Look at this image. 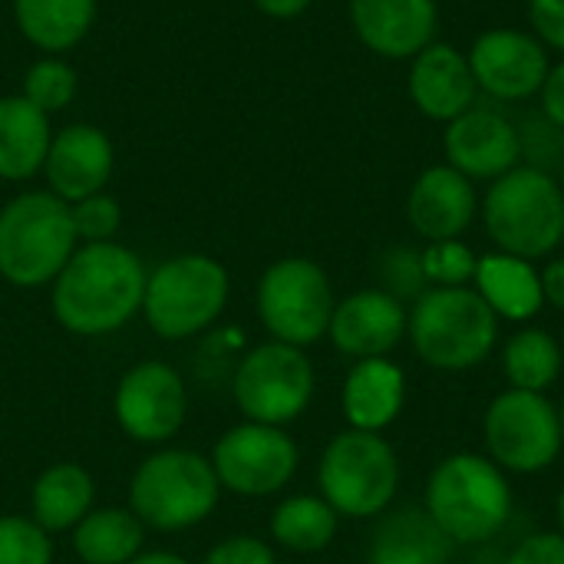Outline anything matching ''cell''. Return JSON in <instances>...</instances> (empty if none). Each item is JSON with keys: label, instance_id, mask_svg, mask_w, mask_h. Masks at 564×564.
Listing matches in <instances>:
<instances>
[{"label": "cell", "instance_id": "cell-29", "mask_svg": "<svg viewBox=\"0 0 564 564\" xmlns=\"http://www.w3.org/2000/svg\"><path fill=\"white\" fill-rule=\"evenodd\" d=\"M340 516L321 496H291L271 516V535L278 545L297 555L324 552L337 535Z\"/></svg>", "mask_w": 564, "mask_h": 564}, {"label": "cell", "instance_id": "cell-44", "mask_svg": "<svg viewBox=\"0 0 564 564\" xmlns=\"http://www.w3.org/2000/svg\"><path fill=\"white\" fill-rule=\"evenodd\" d=\"M558 420H562V440H564V400H562V406H558Z\"/></svg>", "mask_w": 564, "mask_h": 564}, {"label": "cell", "instance_id": "cell-25", "mask_svg": "<svg viewBox=\"0 0 564 564\" xmlns=\"http://www.w3.org/2000/svg\"><path fill=\"white\" fill-rule=\"evenodd\" d=\"M99 0H13V23L43 56H59L86 40Z\"/></svg>", "mask_w": 564, "mask_h": 564}, {"label": "cell", "instance_id": "cell-35", "mask_svg": "<svg viewBox=\"0 0 564 564\" xmlns=\"http://www.w3.org/2000/svg\"><path fill=\"white\" fill-rule=\"evenodd\" d=\"M380 278H383V291L400 297V301L403 297H420L426 291L423 261H420V251H413V248H390L383 254Z\"/></svg>", "mask_w": 564, "mask_h": 564}, {"label": "cell", "instance_id": "cell-42", "mask_svg": "<svg viewBox=\"0 0 564 564\" xmlns=\"http://www.w3.org/2000/svg\"><path fill=\"white\" fill-rule=\"evenodd\" d=\"M129 564H188L182 555L175 552H145V555H135Z\"/></svg>", "mask_w": 564, "mask_h": 564}, {"label": "cell", "instance_id": "cell-6", "mask_svg": "<svg viewBox=\"0 0 564 564\" xmlns=\"http://www.w3.org/2000/svg\"><path fill=\"white\" fill-rule=\"evenodd\" d=\"M221 496L212 459L195 449L149 456L129 482V509L155 532H185L205 522Z\"/></svg>", "mask_w": 564, "mask_h": 564}, {"label": "cell", "instance_id": "cell-24", "mask_svg": "<svg viewBox=\"0 0 564 564\" xmlns=\"http://www.w3.org/2000/svg\"><path fill=\"white\" fill-rule=\"evenodd\" d=\"M53 142L50 116L23 96H0V178L26 182L43 172Z\"/></svg>", "mask_w": 564, "mask_h": 564}, {"label": "cell", "instance_id": "cell-14", "mask_svg": "<svg viewBox=\"0 0 564 564\" xmlns=\"http://www.w3.org/2000/svg\"><path fill=\"white\" fill-rule=\"evenodd\" d=\"M479 93L499 102H522L539 96L552 63L535 33L496 26L476 36L466 53Z\"/></svg>", "mask_w": 564, "mask_h": 564}, {"label": "cell", "instance_id": "cell-16", "mask_svg": "<svg viewBox=\"0 0 564 564\" xmlns=\"http://www.w3.org/2000/svg\"><path fill=\"white\" fill-rule=\"evenodd\" d=\"M112 169H116L112 139L93 122H69L53 132L43 162V175L50 185L46 192H53L66 205L83 202L96 192H106Z\"/></svg>", "mask_w": 564, "mask_h": 564}, {"label": "cell", "instance_id": "cell-32", "mask_svg": "<svg viewBox=\"0 0 564 564\" xmlns=\"http://www.w3.org/2000/svg\"><path fill=\"white\" fill-rule=\"evenodd\" d=\"M0 564H53V539L26 516H0Z\"/></svg>", "mask_w": 564, "mask_h": 564}, {"label": "cell", "instance_id": "cell-34", "mask_svg": "<svg viewBox=\"0 0 564 564\" xmlns=\"http://www.w3.org/2000/svg\"><path fill=\"white\" fill-rule=\"evenodd\" d=\"M69 215H73V228H76L79 245L112 241L116 231H119V225H122V208L106 192H96V195H89L83 202H73L69 205Z\"/></svg>", "mask_w": 564, "mask_h": 564}, {"label": "cell", "instance_id": "cell-27", "mask_svg": "<svg viewBox=\"0 0 564 564\" xmlns=\"http://www.w3.org/2000/svg\"><path fill=\"white\" fill-rule=\"evenodd\" d=\"M145 525L132 509H93L73 529V552L83 564H129L142 555Z\"/></svg>", "mask_w": 564, "mask_h": 564}, {"label": "cell", "instance_id": "cell-23", "mask_svg": "<svg viewBox=\"0 0 564 564\" xmlns=\"http://www.w3.org/2000/svg\"><path fill=\"white\" fill-rule=\"evenodd\" d=\"M453 542L426 516V509H397L387 512L370 539L367 564H449Z\"/></svg>", "mask_w": 564, "mask_h": 564}, {"label": "cell", "instance_id": "cell-31", "mask_svg": "<svg viewBox=\"0 0 564 564\" xmlns=\"http://www.w3.org/2000/svg\"><path fill=\"white\" fill-rule=\"evenodd\" d=\"M423 261V278L430 288H469L476 278V251L463 238H446V241H426L420 251Z\"/></svg>", "mask_w": 564, "mask_h": 564}, {"label": "cell", "instance_id": "cell-30", "mask_svg": "<svg viewBox=\"0 0 564 564\" xmlns=\"http://www.w3.org/2000/svg\"><path fill=\"white\" fill-rule=\"evenodd\" d=\"M76 93H79V76L73 63H66L63 56H40L36 63H30L20 86V96L36 109H43L46 116L63 112L76 99Z\"/></svg>", "mask_w": 564, "mask_h": 564}, {"label": "cell", "instance_id": "cell-2", "mask_svg": "<svg viewBox=\"0 0 564 564\" xmlns=\"http://www.w3.org/2000/svg\"><path fill=\"white\" fill-rule=\"evenodd\" d=\"M423 509L453 545H482L509 525L516 496L489 456L453 453L430 473Z\"/></svg>", "mask_w": 564, "mask_h": 564}, {"label": "cell", "instance_id": "cell-9", "mask_svg": "<svg viewBox=\"0 0 564 564\" xmlns=\"http://www.w3.org/2000/svg\"><path fill=\"white\" fill-rule=\"evenodd\" d=\"M258 317L264 330L291 347H311L327 337L337 297L327 271L311 258H281L258 281Z\"/></svg>", "mask_w": 564, "mask_h": 564}, {"label": "cell", "instance_id": "cell-18", "mask_svg": "<svg viewBox=\"0 0 564 564\" xmlns=\"http://www.w3.org/2000/svg\"><path fill=\"white\" fill-rule=\"evenodd\" d=\"M357 40L383 59H413L436 40V0H350Z\"/></svg>", "mask_w": 564, "mask_h": 564}, {"label": "cell", "instance_id": "cell-1", "mask_svg": "<svg viewBox=\"0 0 564 564\" xmlns=\"http://www.w3.org/2000/svg\"><path fill=\"white\" fill-rule=\"evenodd\" d=\"M142 258L119 245H79L53 281V317L76 337H106L142 311L145 294Z\"/></svg>", "mask_w": 564, "mask_h": 564}, {"label": "cell", "instance_id": "cell-40", "mask_svg": "<svg viewBox=\"0 0 564 564\" xmlns=\"http://www.w3.org/2000/svg\"><path fill=\"white\" fill-rule=\"evenodd\" d=\"M542 294H545V304H552L555 311H564V254L552 258L542 271Z\"/></svg>", "mask_w": 564, "mask_h": 564}, {"label": "cell", "instance_id": "cell-45", "mask_svg": "<svg viewBox=\"0 0 564 564\" xmlns=\"http://www.w3.org/2000/svg\"><path fill=\"white\" fill-rule=\"evenodd\" d=\"M558 182H562V188H564V159H562V165H558Z\"/></svg>", "mask_w": 564, "mask_h": 564}, {"label": "cell", "instance_id": "cell-5", "mask_svg": "<svg viewBox=\"0 0 564 564\" xmlns=\"http://www.w3.org/2000/svg\"><path fill=\"white\" fill-rule=\"evenodd\" d=\"M76 248L69 205L53 192H23L0 208V278L13 288L53 284Z\"/></svg>", "mask_w": 564, "mask_h": 564}, {"label": "cell", "instance_id": "cell-7", "mask_svg": "<svg viewBox=\"0 0 564 564\" xmlns=\"http://www.w3.org/2000/svg\"><path fill=\"white\" fill-rule=\"evenodd\" d=\"M231 294V278L212 254H178L145 278L142 317L162 340H188L208 330Z\"/></svg>", "mask_w": 564, "mask_h": 564}, {"label": "cell", "instance_id": "cell-26", "mask_svg": "<svg viewBox=\"0 0 564 564\" xmlns=\"http://www.w3.org/2000/svg\"><path fill=\"white\" fill-rule=\"evenodd\" d=\"M93 499H96L93 476L76 463H56L43 469L33 482L30 492L33 522L50 535L73 532L93 512Z\"/></svg>", "mask_w": 564, "mask_h": 564}, {"label": "cell", "instance_id": "cell-36", "mask_svg": "<svg viewBox=\"0 0 564 564\" xmlns=\"http://www.w3.org/2000/svg\"><path fill=\"white\" fill-rule=\"evenodd\" d=\"M202 564H278L271 545H264L254 535H231L218 542Z\"/></svg>", "mask_w": 564, "mask_h": 564}, {"label": "cell", "instance_id": "cell-39", "mask_svg": "<svg viewBox=\"0 0 564 564\" xmlns=\"http://www.w3.org/2000/svg\"><path fill=\"white\" fill-rule=\"evenodd\" d=\"M539 99H542V116H549L558 129H564V59L549 69Z\"/></svg>", "mask_w": 564, "mask_h": 564}, {"label": "cell", "instance_id": "cell-17", "mask_svg": "<svg viewBox=\"0 0 564 564\" xmlns=\"http://www.w3.org/2000/svg\"><path fill=\"white\" fill-rule=\"evenodd\" d=\"M406 324L410 314L400 297L387 294L383 288H367L337 301L327 337L344 357L373 360L400 347V340L406 337Z\"/></svg>", "mask_w": 564, "mask_h": 564}, {"label": "cell", "instance_id": "cell-3", "mask_svg": "<svg viewBox=\"0 0 564 564\" xmlns=\"http://www.w3.org/2000/svg\"><path fill=\"white\" fill-rule=\"evenodd\" d=\"M479 212L486 235L506 254L539 261L562 248L564 188L552 172L516 165L489 185Z\"/></svg>", "mask_w": 564, "mask_h": 564}, {"label": "cell", "instance_id": "cell-10", "mask_svg": "<svg viewBox=\"0 0 564 564\" xmlns=\"http://www.w3.org/2000/svg\"><path fill=\"white\" fill-rule=\"evenodd\" d=\"M317 373L311 357L301 347L268 340L245 354L238 364L231 393L248 423L288 426L314 400Z\"/></svg>", "mask_w": 564, "mask_h": 564}, {"label": "cell", "instance_id": "cell-12", "mask_svg": "<svg viewBox=\"0 0 564 564\" xmlns=\"http://www.w3.org/2000/svg\"><path fill=\"white\" fill-rule=\"evenodd\" d=\"M297 463V443L284 433V426L264 423L231 426L228 433H221L212 453V469L221 489L245 499H264L281 492L294 479Z\"/></svg>", "mask_w": 564, "mask_h": 564}, {"label": "cell", "instance_id": "cell-22", "mask_svg": "<svg viewBox=\"0 0 564 564\" xmlns=\"http://www.w3.org/2000/svg\"><path fill=\"white\" fill-rule=\"evenodd\" d=\"M473 284H476V294L492 307L499 321L529 324L545 307L539 268L506 251L482 254L476 264Z\"/></svg>", "mask_w": 564, "mask_h": 564}, {"label": "cell", "instance_id": "cell-33", "mask_svg": "<svg viewBox=\"0 0 564 564\" xmlns=\"http://www.w3.org/2000/svg\"><path fill=\"white\" fill-rule=\"evenodd\" d=\"M516 129H519V152H522L525 165L555 175L564 159V129H558L542 112L525 116Z\"/></svg>", "mask_w": 564, "mask_h": 564}, {"label": "cell", "instance_id": "cell-20", "mask_svg": "<svg viewBox=\"0 0 564 564\" xmlns=\"http://www.w3.org/2000/svg\"><path fill=\"white\" fill-rule=\"evenodd\" d=\"M479 195L473 182L453 165H430L410 188L406 218L410 228L423 241L463 238V231L476 221Z\"/></svg>", "mask_w": 564, "mask_h": 564}, {"label": "cell", "instance_id": "cell-4", "mask_svg": "<svg viewBox=\"0 0 564 564\" xmlns=\"http://www.w3.org/2000/svg\"><path fill=\"white\" fill-rule=\"evenodd\" d=\"M406 337L423 364L459 373L496 350L499 317L476 288H426L413 301Z\"/></svg>", "mask_w": 564, "mask_h": 564}, {"label": "cell", "instance_id": "cell-41", "mask_svg": "<svg viewBox=\"0 0 564 564\" xmlns=\"http://www.w3.org/2000/svg\"><path fill=\"white\" fill-rule=\"evenodd\" d=\"M264 17H271V20H294V17H301L314 0H251Z\"/></svg>", "mask_w": 564, "mask_h": 564}, {"label": "cell", "instance_id": "cell-19", "mask_svg": "<svg viewBox=\"0 0 564 564\" xmlns=\"http://www.w3.org/2000/svg\"><path fill=\"white\" fill-rule=\"evenodd\" d=\"M406 89L413 106L433 122H453L456 116L473 109L479 96L466 53L443 40H433L410 59Z\"/></svg>", "mask_w": 564, "mask_h": 564}, {"label": "cell", "instance_id": "cell-8", "mask_svg": "<svg viewBox=\"0 0 564 564\" xmlns=\"http://www.w3.org/2000/svg\"><path fill=\"white\" fill-rule=\"evenodd\" d=\"M321 499L340 519L383 516L400 489V459L380 433H337L317 466Z\"/></svg>", "mask_w": 564, "mask_h": 564}, {"label": "cell", "instance_id": "cell-43", "mask_svg": "<svg viewBox=\"0 0 564 564\" xmlns=\"http://www.w3.org/2000/svg\"><path fill=\"white\" fill-rule=\"evenodd\" d=\"M555 519H558V532L564 535V489L558 492V502H555Z\"/></svg>", "mask_w": 564, "mask_h": 564}, {"label": "cell", "instance_id": "cell-13", "mask_svg": "<svg viewBox=\"0 0 564 564\" xmlns=\"http://www.w3.org/2000/svg\"><path fill=\"white\" fill-rule=\"evenodd\" d=\"M116 423L135 443H169L188 416V390L182 373L165 360L129 367L116 387Z\"/></svg>", "mask_w": 564, "mask_h": 564}, {"label": "cell", "instance_id": "cell-11", "mask_svg": "<svg viewBox=\"0 0 564 564\" xmlns=\"http://www.w3.org/2000/svg\"><path fill=\"white\" fill-rule=\"evenodd\" d=\"M482 440L489 459L519 476H535L562 456V420L558 406L545 393L506 390L499 393L482 420Z\"/></svg>", "mask_w": 564, "mask_h": 564}, {"label": "cell", "instance_id": "cell-28", "mask_svg": "<svg viewBox=\"0 0 564 564\" xmlns=\"http://www.w3.org/2000/svg\"><path fill=\"white\" fill-rule=\"evenodd\" d=\"M562 344L542 327H522L506 340L502 373L512 390L545 393L562 377Z\"/></svg>", "mask_w": 564, "mask_h": 564}, {"label": "cell", "instance_id": "cell-38", "mask_svg": "<svg viewBox=\"0 0 564 564\" xmlns=\"http://www.w3.org/2000/svg\"><path fill=\"white\" fill-rule=\"evenodd\" d=\"M506 564H564L562 532H539L519 542V549L509 555Z\"/></svg>", "mask_w": 564, "mask_h": 564}, {"label": "cell", "instance_id": "cell-37", "mask_svg": "<svg viewBox=\"0 0 564 564\" xmlns=\"http://www.w3.org/2000/svg\"><path fill=\"white\" fill-rule=\"evenodd\" d=\"M529 23L545 50L564 56V0H529Z\"/></svg>", "mask_w": 564, "mask_h": 564}, {"label": "cell", "instance_id": "cell-15", "mask_svg": "<svg viewBox=\"0 0 564 564\" xmlns=\"http://www.w3.org/2000/svg\"><path fill=\"white\" fill-rule=\"evenodd\" d=\"M443 149L446 165L463 172L469 182H496L499 175L522 165L516 122L489 106H473L446 122Z\"/></svg>", "mask_w": 564, "mask_h": 564}, {"label": "cell", "instance_id": "cell-21", "mask_svg": "<svg viewBox=\"0 0 564 564\" xmlns=\"http://www.w3.org/2000/svg\"><path fill=\"white\" fill-rule=\"evenodd\" d=\"M406 403V377L390 357L357 360L344 380L340 406L350 430L360 433H383Z\"/></svg>", "mask_w": 564, "mask_h": 564}]
</instances>
